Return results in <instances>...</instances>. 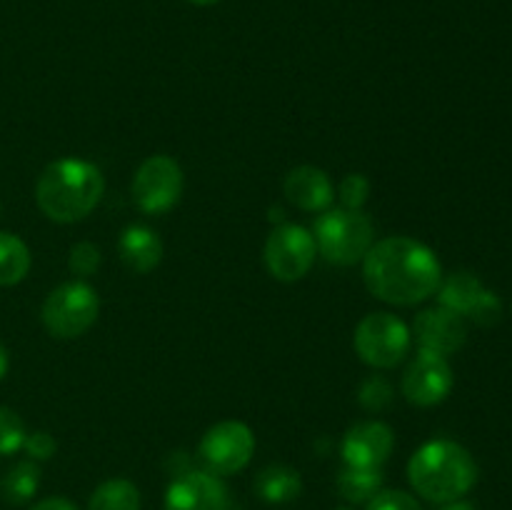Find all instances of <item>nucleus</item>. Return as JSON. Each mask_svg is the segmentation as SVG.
Instances as JSON below:
<instances>
[{"instance_id": "obj_1", "label": "nucleus", "mask_w": 512, "mask_h": 510, "mask_svg": "<svg viewBox=\"0 0 512 510\" xmlns=\"http://www.w3.org/2000/svg\"><path fill=\"white\" fill-rule=\"evenodd\" d=\"M363 280L375 298L393 305H418L443 283L440 260L413 238H385L363 258Z\"/></svg>"}, {"instance_id": "obj_2", "label": "nucleus", "mask_w": 512, "mask_h": 510, "mask_svg": "<svg viewBox=\"0 0 512 510\" xmlns=\"http://www.w3.org/2000/svg\"><path fill=\"white\" fill-rule=\"evenodd\" d=\"M105 190L103 173L80 158H60L40 173L35 200L45 218L78 223L95 210Z\"/></svg>"}, {"instance_id": "obj_3", "label": "nucleus", "mask_w": 512, "mask_h": 510, "mask_svg": "<svg viewBox=\"0 0 512 510\" xmlns=\"http://www.w3.org/2000/svg\"><path fill=\"white\" fill-rule=\"evenodd\" d=\"M408 480L420 498L443 505L473 490L478 465L455 440H430L410 458Z\"/></svg>"}, {"instance_id": "obj_4", "label": "nucleus", "mask_w": 512, "mask_h": 510, "mask_svg": "<svg viewBox=\"0 0 512 510\" xmlns=\"http://www.w3.org/2000/svg\"><path fill=\"white\" fill-rule=\"evenodd\" d=\"M318 253L328 263L355 265L373 248V223L360 210L335 208L318 215L313 225Z\"/></svg>"}, {"instance_id": "obj_5", "label": "nucleus", "mask_w": 512, "mask_h": 510, "mask_svg": "<svg viewBox=\"0 0 512 510\" xmlns=\"http://www.w3.org/2000/svg\"><path fill=\"white\" fill-rule=\"evenodd\" d=\"M98 310V293L83 280H70V283L50 290L43 310H40V318L53 338L73 340L93 328L98 320Z\"/></svg>"}, {"instance_id": "obj_6", "label": "nucleus", "mask_w": 512, "mask_h": 510, "mask_svg": "<svg viewBox=\"0 0 512 510\" xmlns=\"http://www.w3.org/2000/svg\"><path fill=\"white\" fill-rule=\"evenodd\" d=\"M410 328L390 313H370L355 328V353L365 365L378 370L395 368L403 363L410 350Z\"/></svg>"}, {"instance_id": "obj_7", "label": "nucleus", "mask_w": 512, "mask_h": 510, "mask_svg": "<svg viewBox=\"0 0 512 510\" xmlns=\"http://www.w3.org/2000/svg\"><path fill=\"white\" fill-rule=\"evenodd\" d=\"M198 453L208 473L233 475L253 458L255 435L240 420H223L203 435Z\"/></svg>"}, {"instance_id": "obj_8", "label": "nucleus", "mask_w": 512, "mask_h": 510, "mask_svg": "<svg viewBox=\"0 0 512 510\" xmlns=\"http://www.w3.org/2000/svg\"><path fill=\"white\" fill-rule=\"evenodd\" d=\"M183 195V170L170 155H150L133 178V200L143 213L160 215Z\"/></svg>"}, {"instance_id": "obj_9", "label": "nucleus", "mask_w": 512, "mask_h": 510, "mask_svg": "<svg viewBox=\"0 0 512 510\" xmlns=\"http://www.w3.org/2000/svg\"><path fill=\"white\" fill-rule=\"evenodd\" d=\"M315 255H318V245H315L313 233L288 223L270 233L263 258L273 278L283 280V283H295L310 273Z\"/></svg>"}, {"instance_id": "obj_10", "label": "nucleus", "mask_w": 512, "mask_h": 510, "mask_svg": "<svg viewBox=\"0 0 512 510\" xmlns=\"http://www.w3.org/2000/svg\"><path fill=\"white\" fill-rule=\"evenodd\" d=\"M453 380V368H450L448 358L430 353V350H420L403 375V395L408 403L430 408L448 398L453 390Z\"/></svg>"}, {"instance_id": "obj_11", "label": "nucleus", "mask_w": 512, "mask_h": 510, "mask_svg": "<svg viewBox=\"0 0 512 510\" xmlns=\"http://www.w3.org/2000/svg\"><path fill=\"white\" fill-rule=\"evenodd\" d=\"M165 510H230L228 488L208 470H185L170 483Z\"/></svg>"}, {"instance_id": "obj_12", "label": "nucleus", "mask_w": 512, "mask_h": 510, "mask_svg": "<svg viewBox=\"0 0 512 510\" xmlns=\"http://www.w3.org/2000/svg\"><path fill=\"white\" fill-rule=\"evenodd\" d=\"M393 445L395 435L388 425L380 423V420H363L345 433L340 453H343L345 465L380 468L393 453Z\"/></svg>"}, {"instance_id": "obj_13", "label": "nucleus", "mask_w": 512, "mask_h": 510, "mask_svg": "<svg viewBox=\"0 0 512 510\" xmlns=\"http://www.w3.org/2000/svg\"><path fill=\"white\" fill-rule=\"evenodd\" d=\"M413 333L420 350H430V353H438L443 358L458 353L465 345V338H468L465 320L458 313H453V310L443 308V305L423 310L415 318Z\"/></svg>"}, {"instance_id": "obj_14", "label": "nucleus", "mask_w": 512, "mask_h": 510, "mask_svg": "<svg viewBox=\"0 0 512 510\" xmlns=\"http://www.w3.org/2000/svg\"><path fill=\"white\" fill-rule=\"evenodd\" d=\"M283 190L290 203L308 213H325L335 200V188L328 173L315 165H300V168L290 170Z\"/></svg>"}, {"instance_id": "obj_15", "label": "nucleus", "mask_w": 512, "mask_h": 510, "mask_svg": "<svg viewBox=\"0 0 512 510\" xmlns=\"http://www.w3.org/2000/svg\"><path fill=\"white\" fill-rule=\"evenodd\" d=\"M118 250L125 268L138 275H145L153 268H158L160 258H163V243H160V238L150 228H143V225H130V228H125L118 240Z\"/></svg>"}, {"instance_id": "obj_16", "label": "nucleus", "mask_w": 512, "mask_h": 510, "mask_svg": "<svg viewBox=\"0 0 512 510\" xmlns=\"http://www.w3.org/2000/svg\"><path fill=\"white\" fill-rule=\"evenodd\" d=\"M255 493L265 503H290L303 493V478L288 465H268L255 475Z\"/></svg>"}, {"instance_id": "obj_17", "label": "nucleus", "mask_w": 512, "mask_h": 510, "mask_svg": "<svg viewBox=\"0 0 512 510\" xmlns=\"http://www.w3.org/2000/svg\"><path fill=\"white\" fill-rule=\"evenodd\" d=\"M485 288L475 275L470 273H455L448 280H443L438 288V305L453 310L460 318H470L478 300L483 298Z\"/></svg>"}, {"instance_id": "obj_18", "label": "nucleus", "mask_w": 512, "mask_h": 510, "mask_svg": "<svg viewBox=\"0 0 512 510\" xmlns=\"http://www.w3.org/2000/svg\"><path fill=\"white\" fill-rule=\"evenodd\" d=\"M383 490L380 468H355L345 465L338 475V493L348 505H368Z\"/></svg>"}, {"instance_id": "obj_19", "label": "nucleus", "mask_w": 512, "mask_h": 510, "mask_svg": "<svg viewBox=\"0 0 512 510\" xmlns=\"http://www.w3.org/2000/svg\"><path fill=\"white\" fill-rule=\"evenodd\" d=\"M88 510H140V493L130 480H105L90 495Z\"/></svg>"}, {"instance_id": "obj_20", "label": "nucleus", "mask_w": 512, "mask_h": 510, "mask_svg": "<svg viewBox=\"0 0 512 510\" xmlns=\"http://www.w3.org/2000/svg\"><path fill=\"white\" fill-rule=\"evenodd\" d=\"M30 270V250L18 235L0 230V285H18Z\"/></svg>"}, {"instance_id": "obj_21", "label": "nucleus", "mask_w": 512, "mask_h": 510, "mask_svg": "<svg viewBox=\"0 0 512 510\" xmlns=\"http://www.w3.org/2000/svg\"><path fill=\"white\" fill-rule=\"evenodd\" d=\"M40 485V470L33 460H23V463H15L13 468L5 473V478L0 480V493L8 503L23 505L28 503L35 495Z\"/></svg>"}, {"instance_id": "obj_22", "label": "nucleus", "mask_w": 512, "mask_h": 510, "mask_svg": "<svg viewBox=\"0 0 512 510\" xmlns=\"http://www.w3.org/2000/svg\"><path fill=\"white\" fill-rule=\"evenodd\" d=\"M25 425L15 410L0 405V455H13L25 443Z\"/></svg>"}, {"instance_id": "obj_23", "label": "nucleus", "mask_w": 512, "mask_h": 510, "mask_svg": "<svg viewBox=\"0 0 512 510\" xmlns=\"http://www.w3.org/2000/svg\"><path fill=\"white\" fill-rule=\"evenodd\" d=\"M358 398L365 410H375V413H378V410L388 408L390 405V400H393V388H390V383L385 378L373 375V378H368L360 385Z\"/></svg>"}, {"instance_id": "obj_24", "label": "nucleus", "mask_w": 512, "mask_h": 510, "mask_svg": "<svg viewBox=\"0 0 512 510\" xmlns=\"http://www.w3.org/2000/svg\"><path fill=\"white\" fill-rule=\"evenodd\" d=\"M370 195V180L360 173L345 175L343 183L338 188V198L343 203V208L348 210H360L365 205Z\"/></svg>"}, {"instance_id": "obj_25", "label": "nucleus", "mask_w": 512, "mask_h": 510, "mask_svg": "<svg viewBox=\"0 0 512 510\" xmlns=\"http://www.w3.org/2000/svg\"><path fill=\"white\" fill-rule=\"evenodd\" d=\"M68 268L70 273L78 275V278H88V275H93L95 270L100 268V250L95 248L93 243L73 245V248H70Z\"/></svg>"}, {"instance_id": "obj_26", "label": "nucleus", "mask_w": 512, "mask_h": 510, "mask_svg": "<svg viewBox=\"0 0 512 510\" xmlns=\"http://www.w3.org/2000/svg\"><path fill=\"white\" fill-rule=\"evenodd\" d=\"M365 510H423L418 500L405 490H380Z\"/></svg>"}, {"instance_id": "obj_27", "label": "nucleus", "mask_w": 512, "mask_h": 510, "mask_svg": "<svg viewBox=\"0 0 512 510\" xmlns=\"http://www.w3.org/2000/svg\"><path fill=\"white\" fill-rule=\"evenodd\" d=\"M23 450L30 455V460H48L53 458L55 450H58V443L50 433L45 430H35V433L25 435Z\"/></svg>"}, {"instance_id": "obj_28", "label": "nucleus", "mask_w": 512, "mask_h": 510, "mask_svg": "<svg viewBox=\"0 0 512 510\" xmlns=\"http://www.w3.org/2000/svg\"><path fill=\"white\" fill-rule=\"evenodd\" d=\"M470 318L478 325H493L500 320V298L493 293V290H485L483 298L478 300L475 310L470 313Z\"/></svg>"}, {"instance_id": "obj_29", "label": "nucleus", "mask_w": 512, "mask_h": 510, "mask_svg": "<svg viewBox=\"0 0 512 510\" xmlns=\"http://www.w3.org/2000/svg\"><path fill=\"white\" fill-rule=\"evenodd\" d=\"M30 510H78L68 498H45L35 503Z\"/></svg>"}, {"instance_id": "obj_30", "label": "nucleus", "mask_w": 512, "mask_h": 510, "mask_svg": "<svg viewBox=\"0 0 512 510\" xmlns=\"http://www.w3.org/2000/svg\"><path fill=\"white\" fill-rule=\"evenodd\" d=\"M440 510H475L473 503H468V500L458 498V500H450V503H443L440 505Z\"/></svg>"}, {"instance_id": "obj_31", "label": "nucleus", "mask_w": 512, "mask_h": 510, "mask_svg": "<svg viewBox=\"0 0 512 510\" xmlns=\"http://www.w3.org/2000/svg\"><path fill=\"white\" fill-rule=\"evenodd\" d=\"M8 365H10L8 350H5V345L0 343V380H3L5 373H8Z\"/></svg>"}, {"instance_id": "obj_32", "label": "nucleus", "mask_w": 512, "mask_h": 510, "mask_svg": "<svg viewBox=\"0 0 512 510\" xmlns=\"http://www.w3.org/2000/svg\"><path fill=\"white\" fill-rule=\"evenodd\" d=\"M190 3H195V5H215V3H218V0H190Z\"/></svg>"}, {"instance_id": "obj_33", "label": "nucleus", "mask_w": 512, "mask_h": 510, "mask_svg": "<svg viewBox=\"0 0 512 510\" xmlns=\"http://www.w3.org/2000/svg\"><path fill=\"white\" fill-rule=\"evenodd\" d=\"M335 510H355V505H340V508H335Z\"/></svg>"}]
</instances>
